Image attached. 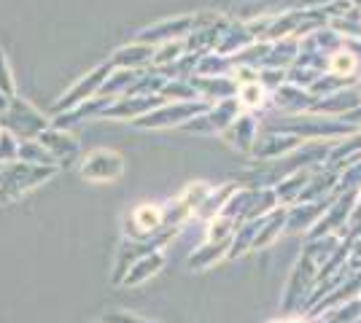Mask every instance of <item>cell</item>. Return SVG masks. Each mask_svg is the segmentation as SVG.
<instances>
[{"mask_svg":"<svg viewBox=\"0 0 361 323\" xmlns=\"http://www.w3.org/2000/svg\"><path fill=\"white\" fill-rule=\"evenodd\" d=\"M226 246H229V240H226V243H208V246H202L197 253H192L189 267H192V270H205V267H211L219 256H224L226 253L224 251Z\"/></svg>","mask_w":361,"mask_h":323,"instance_id":"cell-4","label":"cell"},{"mask_svg":"<svg viewBox=\"0 0 361 323\" xmlns=\"http://www.w3.org/2000/svg\"><path fill=\"white\" fill-rule=\"evenodd\" d=\"M119 172L121 159L116 154H106V151L92 154V159L84 165V178H92V181H108V178H116Z\"/></svg>","mask_w":361,"mask_h":323,"instance_id":"cell-2","label":"cell"},{"mask_svg":"<svg viewBox=\"0 0 361 323\" xmlns=\"http://www.w3.org/2000/svg\"><path fill=\"white\" fill-rule=\"evenodd\" d=\"M100 323H149V321H140V318L130 315V312H111Z\"/></svg>","mask_w":361,"mask_h":323,"instance_id":"cell-5","label":"cell"},{"mask_svg":"<svg viewBox=\"0 0 361 323\" xmlns=\"http://www.w3.org/2000/svg\"><path fill=\"white\" fill-rule=\"evenodd\" d=\"M162 227H165V213L157 205H137L135 210L130 213V221H127V232L135 240H146Z\"/></svg>","mask_w":361,"mask_h":323,"instance_id":"cell-1","label":"cell"},{"mask_svg":"<svg viewBox=\"0 0 361 323\" xmlns=\"http://www.w3.org/2000/svg\"><path fill=\"white\" fill-rule=\"evenodd\" d=\"M162 264H165V256H162V253H146L143 259H137V262L130 264V270H127V275L121 277V283H124V286H140L143 280H149L151 275H157V272L162 270Z\"/></svg>","mask_w":361,"mask_h":323,"instance_id":"cell-3","label":"cell"},{"mask_svg":"<svg viewBox=\"0 0 361 323\" xmlns=\"http://www.w3.org/2000/svg\"><path fill=\"white\" fill-rule=\"evenodd\" d=\"M0 92L11 94V78H8V68H6V60L0 54Z\"/></svg>","mask_w":361,"mask_h":323,"instance_id":"cell-6","label":"cell"}]
</instances>
